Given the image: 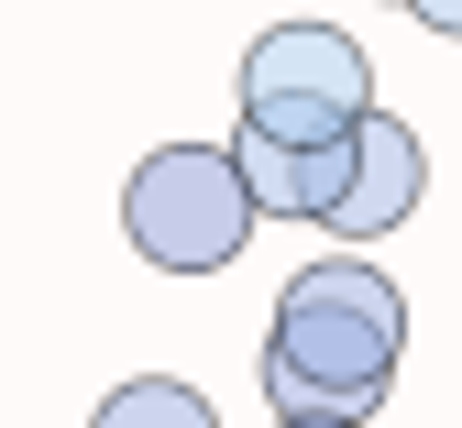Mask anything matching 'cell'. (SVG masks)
I'll return each mask as SVG.
<instances>
[{"instance_id":"2","label":"cell","mask_w":462,"mask_h":428,"mask_svg":"<svg viewBox=\"0 0 462 428\" xmlns=\"http://www.w3.org/2000/svg\"><path fill=\"white\" fill-rule=\"evenodd\" d=\"M122 241L154 275H231L254 241V198L220 143H154L122 176Z\"/></svg>"},{"instance_id":"3","label":"cell","mask_w":462,"mask_h":428,"mask_svg":"<svg viewBox=\"0 0 462 428\" xmlns=\"http://www.w3.org/2000/svg\"><path fill=\"white\" fill-rule=\"evenodd\" d=\"M231 99H243V110H264V99H309V110L364 121V110H374V55L341 33V23H275V33L243 44Z\"/></svg>"},{"instance_id":"7","label":"cell","mask_w":462,"mask_h":428,"mask_svg":"<svg viewBox=\"0 0 462 428\" xmlns=\"http://www.w3.org/2000/svg\"><path fill=\"white\" fill-rule=\"evenodd\" d=\"M341 176H353V132H330V143H309L298 154V187H309V220L341 198Z\"/></svg>"},{"instance_id":"8","label":"cell","mask_w":462,"mask_h":428,"mask_svg":"<svg viewBox=\"0 0 462 428\" xmlns=\"http://www.w3.org/2000/svg\"><path fill=\"white\" fill-rule=\"evenodd\" d=\"M408 12H419L430 33H451V44H462V0H408Z\"/></svg>"},{"instance_id":"6","label":"cell","mask_w":462,"mask_h":428,"mask_svg":"<svg viewBox=\"0 0 462 428\" xmlns=\"http://www.w3.org/2000/svg\"><path fill=\"white\" fill-rule=\"evenodd\" d=\"M220 154H231V176H243L254 220H309V187H298V154H309V143H264V132H231Z\"/></svg>"},{"instance_id":"4","label":"cell","mask_w":462,"mask_h":428,"mask_svg":"<svg viewBox=\"0 0 462 428\" xmlns=\"http://www.w3.org/2000/svg\"><path fill=\"white\" fill-rule=\"evenodd\" d=\"M419 198H430V154H419V132H408V121H385V110H364V121H353V176H341V198L319 209V231H341V241H385V231L419 220Z\"/></svg>"},{"instance_id":"5","label":"cell","mask_w":462,"mask_h":428,"mask_svg":"<svg viewBox=\"0 0 462 428\" xmlns=\"http://www.w3.org/2000/svg\"><path fill=\"white\" fill-rule=\"evenodd\" d=\"M88 428H220V406L188 385V374H133L88 406Z\"/></svg>"},{"instance_id":"1","label":"cell","mask_w":462,"mask_h":428,"mask_svg":"<svg viewBox=\"0 0 462 428\" xmlns=\"http://www.w3.org/2000/svg\"><path fill=\"white\" fill-rule=\"evenodd\" d=\"M396 362H408V296L364 253H319L275 286V330H264V406L275 417L364 428L396 396Z\"/></svg>"},{"instance_id":"9","label":"cell","mask_w":462,"mask_h":428,"mask_svg":"<svg viewBox=\"0 0 462 428\" xmlns=\"http://www.w3.org/2000/svg\"><path fill=\"white\" fill-rule=\"evenodd\" d=\"M275 428H341V417H275Z\"/></svg>"}]
</instances>
